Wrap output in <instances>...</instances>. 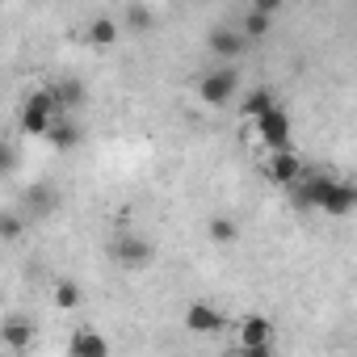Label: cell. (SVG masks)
<instances>
[{"label":"cell","instance_id":"cell-5","mask_svg":"<svg viewBox=\"0 0 357 357\" xmlns=\"http://www.w3.org/2000/svg\"><path fill=\"white\" fill-rule=\"evenodd\" d=\"M109 257H114V265H122V269H147L151 257H155V248H151L143 236H118V240L109 244Z\"/></svg>","mask_w":357,"mask_h":357},{"label":"cell","instance_id":"cell-8","mask_svg":"<svg viewBox=\"0 0 357 357\" xmlns=\"http://www.w3.org/2000/svg\"><path fill=\"white\" fill-rule=\"evenodd\" d=\"M240 349H244V353H269V349H273V324H269L265 315L240 319Z\"/></svg>","mask_w":357,"mask_h":357},{"label":"cell","instance_id":"cell-9","mask_svg":"<svg viewBox=\"0 0 357 357\" xmlns=\"http://www.w3.org/2000/svg\"><path fill=\"white\" fill-rule=\"evenodd\" d=\"M223 315L211 307V303H194L190 311H185V328L190 332H198V336H215V332H223Z\"/></svg>","mask_w":357,"mask_h":357},{"label":"cell","instance_id":"cell-21","mask_svg":"<svg viewBox=\"0 0 357 357\" xmlns=\"http://www.w3.org/2000/svg\"><path fill=\"white\" fill-rule=\"evenodd\" d=\"M17 231H22V219L17 215H5V240H17Z\"/></svg>","mask_w":357,"mask_h":357},{"label":"cell","instance_id":"cell-7","mask_svg":"<svg viewBox=\"0 0 357 357\" xmlns=\"http://www.w3.org/2000/svg\"><path fill=\"white\" fill-rule=\"evenodd\" d=\"M265 172H269V181H273V185L290 190L294 181H303V155H294L290 147H282V151H273V155H269Z\"/></svg>","mask_w":357,"mask_h":357},{"label":"cell","instance_id":"cell-17","mask_svg":"<svg viewBox=\"0 0 357 357\" xmlns=\"http://www.w3.org/2000/svg\"><path fill=\"white\" fill-rule=\"evenodd\" d=\"M26 202H30V215H34V219H47V215L55 211V194H51V185H38Z\"/></svg>","mask_w":357,"mask_h":357},{"label":"cell","instance_id":"cell-12","mask_svg":"<svg viewBox=\"0 0 357 357\" xmlns=\"http://www.w3.org/2000/svg\"><path fill=\"white\" fill-rule=\"evenodd\" d=\"M68 353H72V357H105V353H109V340L97 336V332H76L72 344H68Z\"/></svg>","mask_w":357,"mask_h":357},{"label":"cell","instance_id":"cell-22","mask_svg":"<svg viewBox=\"0 0 357 357\" xmlns=\"http://www.w3.org/2000/svg\"><path fill=\"white\" fill-rule=\"evenodd\" d=\"M252 9H261V13H278V9H282V0H252Z\"/></svg>","mask_w":357,"mask_h":357},{"label":"cell","instance_id":"cell-11","mask_svg":"<svg viewBox=\"0 0 357 357\" xmlns=\"http://www.w3.org/2000/svg\"><path fill=\"white\" fill-rule=\"evenodd\" d=\"M47 139H51V147H59V151H72V147L80 143V126L72 122V114H59V118H55V126L47 130Z\"/></svg>","mask_w":357,"mask_h":357},{"label":"cell","instance_id":"cell-13","mask_svg":"<svg viewBox=\"0 0 357 357\" xmlns=\"http://www.w3.org/2000/svg\"><path fill=\"white\" fill-rule=\"evenodd\" d=\"M55 101H59L63 114H72V109L84 101V84H80V80H59V84H55Z\"/></svg>","mask_w":357,"mask_h":357},{"label":"cell","instance_id":"cell-3","mask_svg":"<svg viewBox=\"0 0 357 357\" xmlns=\"http://www.w3.org/2000/svg\"><path fill=\"white\" fill-rule=\"evenodd\" d=\"M236 89H240V68L223 63V68H215V72H206V76H202L198 97H202L206 105H227V101L236 97Z\"/></svg>","mask_w":357,"mask_h":357},{"label":"cell","instance_id":"cell-20","mask_svg":"<svg viewBox=\"0 0 357 357\" xmlns=\"http://www.w3.org/2000/svg\"><path fill=\"white\" fill-rule=\"evenodd\" d=\"M126 22H130V30H151V9H143V5H130Z\"/></svg>","mask_w":357,"mask_h":357},{"label":"cell","instance_id":"cell-10","mask_svg":"<svg viewBox=\"0 0 357 357\" xmlns=\"http://www.w3.org/2000/svg\"><path fill=\"white\" fill-rule=\"evenodd\" d=\"M0 340H5V349H13V353H26L34 344V324L13 315V319H5V328H0Z\"/></svg>","mask_w":357,"mask_h":357},{"label":"cell","instance_id":"cell-18","mask_svg":"<svg viewBox=\"0 0 357 357\" xmlns=\"http://www.w3.org/2000/svg\"><path fill=\"white\" fill-rule=\"evenodd\" d=\"M206 231H211V240H215V244H236V240H240V227H236L231 219H223V215H219V219H211V223H206Z\"/></svg>","mask_w":357,"mask_h":357},{"label":"cell","instance_id":"cell-1","mask_svg":"<svg viewBox=\"0 0 357 357\" xmlns=\"http://www.w3.org/2000/svg\"><path fill=\"white\" fill-rule=\"evenodd\" d=\"M290 202L298 211H324L332 219H344L349 211H357V185L336 181V176H303L290 185Z\"/></svg>","mask_w":357,"mask_h":357},{"label":"cell","instance_id":"cell-14","mask_svg":"<svg viewBox=\"0 0 357 357\" xmlns=\"http://www.w3.org/2000/svg\"><path fill=\"white\" fill-rule=\"evenodd\" d=\"M240 30L257 43V38H265L269 30H273V13H261V9H248V17L240 22Z\"/></svg>","mask_w":357,"mask_h":357},{"label":"cell","instance_id":"cell-19","mask_svg":"<svg viewBox=\"0 0 357 357\" xmlns=\"http://www.w3.org/2000/svg\"><path fill=\"white\" fill-rule=\"evenodd\" d=\"M76 303H80V286H76V282H59V286H55V307L72 311Z\"/></svg>","mask_w":357,"mask_h":357},{"label":"cell","instance_id":"cell-4","mask_svg":"<svg viewBox=\"0 0 357 357\" xmlns=\"http://www.w3.org/2000/svg\"><path fill=\"white\" fill-rule=\"evenodd\" d=\"M252 126H257V135H261V143H265L269 151L290 147V114H286L282 105H269L261 118H252Z\"/></svg>","mask_w":357,"mask_h":357},{"label":"cell","instance_id":"cell-2","mask_svg":"<svg viewBox=\"0 0 357 357\" xmlns=\"http://www.w3.org/2000/svg\"><path fill=\"white\" fill-rule=\"evenodd\" d=\"M59 114H63V109H59V101H55V89H34V93L26 97V105H22V130H26V135H47Z\"/></svg>","mask_w":357,"mask_h":357},{"label":"cell","instance_id":"cell-6","mask_svg":"<svg viewBox=\"0 0 357 357\" xmlns=\"http://www.w3.org/2000/svg\"><path fill=\"white\" fill-rule=\"evenodd\" d=\"M248 34L240 30V26H215L211 34H206V47H211V55H219L223 63H231L236 55H244L248 51Z\"/></svg>","mask_w":357,"mask_h":357},{"label":"cell","instance_id":"cell-16","mask_svg":"<svg viewBox=\"0 0 357 357\" xmlns=\"http://www.w3.org/2000/svg\"><path fill=\"white\" fill-rule=\"evenodd\" d=\"M114 38H118V26H114L109 17H97V22L89 26V43H93V47H114Z\"/></svg>","mask_w":357,"mask_h":357},{"label":"cell","instance_id":"cell-23","mask_svg":"<svg viewBox=\"0 0 357 357\" xmlns=\"http://www.w3.org/2000/svg\"><path fill=\"white\" fill-rule=\"evenodd\" d=\"M198 5H206V0H198Z\"/></svg>","mask_w":357,"mask_h":357},{"label":"cell","instance_id":"cell-15","mask_svg":"<svg viewBox=\"0 0 357 357\" xmlns=\"http://www.w3.org/2000/svg\"><path fill=\"white\" fill-rule=\"evenodd\" d=\"M269 105H278V101H273V93H269V89H252V93L244 97V105H240V109H244V118H261Z\"/></svg>","mask_w":357,"mask_h":357}]
</instances>
